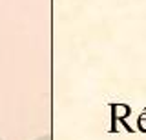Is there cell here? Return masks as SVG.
<instances>
[{
	"label": "cell",
	"instance_id": "cell-1",
	"mask_svg": "<svg viewBox=\"0 0 146 140\" xmlns=\"http://www.w3.org/2000/svg\"><path fill=\"white\" fill-rule=\"evenodd\" d=\"M139 128L146 131V115H141V118H139Z\"/></svg>",
	"mask_w": 146,
	"mask_h": 140
},
{
	"label": "cell",
	"instance_id": "cell-2",
	"mask_svg": "<svg viewBox=\"0 0 146 140\" xmlns=\"http://www.w3.org/2000/svg\"><path fill=\"white\" fill-rule=\"evenodd\" d=\"M46 140H48V138H46Z\"/></svg>",
	"mask_w": 146,
	"mask_h": 140
},
{
	"label": "cell",
	"instance_id": "cell-3",
	"mask_svg": "<svg viewBox=\"0 0 146 140\" xmlns=\"http://www.w3.org/2000/svg\"><path fill=\"white\" fill-rule=\"evenodd\" d=\"M0 140H2V138H0Z\"/></svg>",
	"mask_w": 146,
	"mask_h": 140
}]
</instances>
